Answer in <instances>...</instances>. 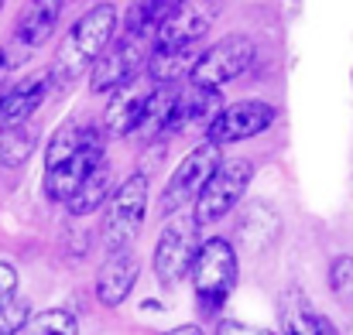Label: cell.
Segmentation results:
<instances>
[{"instance_id": "obj_1", "label": "cell", "mask_w": 353, "mask_h": 335, "mask_svg": "<svg viewBox=\"0 0 353 335\" xmlns=\"http://www.w3.org/2000/svg\"><path fill=\"white\" fill-rule=\"evenodd\" d=\"M117 34V7L114 3H100L93 10H86L65 34V41L55 52V62L48 69L52 86H69L76 76H83L86 69L97 65V58L107 52V45Z\"/></svg>"}, {"instance_id": "obj_2", "label": "cell", "mask_w": 353, "mask_h": 335, "mask_svg": "<svg viewBox=\"0 0 353 335\" xmlns=\"http://www.w3.org/2000/svg\"><path fill=\"white\" fill-rule=\"evenodd\" d=\"M236 274H240V267H236V250L227 239L213 236V239L199 243L189 277H192L196 301H199L203 312L213 315V312L230 298V291L236 288Z\"/></svg>"}, {"instance_id": "obj_3", "label": "cell", "mask_w": 353, "mask_h": 335, "mask_svg": "<svg viewBox=\"0 0 353 335\" xmlns=\"http://www.w3.org/2000/svg\"><path fill=\"white\" fill-rule=\"evenodd\" d=\"M148 216V178L141 171H134L130 178H123L117 185V192L107 199L103 209V246L110 253H120L130 246V239L141 233Z\"/></svg>"}, {"instance_id": "obj_4", "label": "cell", "mask_w": 353, "mask_h": 335, "mask_svg": "<svg viewBox=\"0 0 353 335\" xmlns=\"http://www.w3.org/2000/svg\"><path fill=\"white\" fill-rule=\"evenodd\" d=\"M254 178V164L247 158H230V161H220V168L213 171V178L203 185L199 199H196V226H213L220 223L227 213H234L247 192Z\"/></svg>"}, {"instance_id": "obj_5", "label": "cell", "mask_w": 353, "mask_h": 335, "mask_svg": "<svg viewBox=\"0 0 353 335\" xmlns=\"http://www.w3.org/2000/svg\"><path fill=\"white\" fill-rule=\"evenodd\" d=\"M154 52V38H144V34H127L123 38H114L107 45V52L97 58V65L90 69V89L100 96V93H114V89H123L134 72L141 65H148V55Z\"/></svg>"}, {"instance_id": "obj_6", "label": "cell", "mask_w": 353, "mask_h": 335, "mask_svg": "<svg viewBox=\"0 0 353 335\" xmlns=\"http://www.w3.org/2000/svg\"><path fill=\"white\" fill-rule=\"evenodd\" d=\"M216 168H220V147L210 144V140H203V144H199L196 151H189L185 161L172 171V178H168V185H165V192H161V199H158V213H161V216H175L179 209H185L189 202H196L199 192H203V185L213 178Z\"/></svg>"}, {"instance_id": "obj_7", "label": "cell", "mask_w": 353, "mask_h": 335, "mask_svg": "<svg viewBox=\"0 0 353 335\" xmlns=\"http://www.w3.org/2000/svg\"><path fill=\"white\" fill-rule=\"evenodd\" d=\"M250 62H254V41L243 34H230L199 55V62L189 72V83L206 86V89H220L223 83L243 76L250 69Z\"/></svg>"}, {"instance_id": "obj_8", "label": "cell", "mask_w": 353, "mask_h": 335, "mask_svg": "<svg viewBox=\"0 0 353 335\" xmlns=\"http://www.w3.org/2000/svg\"><path fill=\"white\" fill-rule=\"evenodd\" d=\"M196 223H168L165 233L158 236L154 243V274L165 288H179L182 277L192 270V260H196V250H199V239H196Z\"/></svg>"}, {"instance_id": "obj_9", "label": "cell", "mask_w": 353, "mask_h": 335, "mask_svg": "<svg viewBox=\"0 0 353 335\" xmlns=\"http://www.w3.org/2000/svg\"><path fill=\"white\" fill-rule=\"evenodd\" d=\"M274 116H278V110L271 103H261V100H243V103H234V107H223L220 116L206 127V140L223 147V144L257 137L274 123Z\"/></svg>"}, {"instance_id": "obj_10", "label": "cell", "mask_w": 353, "mask_h": 335, "mask_svg": "<svg viewBox=\"0 0 353 335\" xmlns=\"http://www.w3.org/2000/svg\"><path fill=\"white\" fill-rule=\"evenodd\" d=\"M100 164H107L103 147H90V151H79L76 158H69V161H62L55 168H45V195L52 202H62L65 206L76 195V188L83 185V178L90 171H97Z\"/></svg>"}, {"instance_id": "obj_11", "label": "cell", "mask_w": 353, "mask_h": 335, "mask_svg": "<svg viewBox=\"0 0 353 335\" xmlns=\"http://www.w3.org/2000/svg\"><path fill=\"white\" fill-rule=\"evenodd\" d=\"M137 274H141V263H137V257L130 250L110 253V260H103V267L97 270V298H100V305H107V308L123 305L130 288L137 284Z\"/></svg>"}, {"instance_id": "obj_12", "label": "cell", "mask_w": 353, "mask_h": 335, "mask_svg": "<svg viewBox=\"0 0 353 335\" xmlns=\"http://www.w3.org/2000/svg\"><path fill=\"white\" fill-rule=\"evenodd\" d=\"M48 89H52V76H48V72L24 76L17 86H10V89L0 96V127L28 123V116L45 103Z\"/></svg>"}, {"instance_id": "obj_13", "label": "cell", "mask_w": 353, "mask_h": 335, "mask_svg": "<svg viewBox=\"0 0 353 335\" xmlns=\"http://www.w3.org/2000/svg\"><path fill=\"white\" fill-rule=\"evenodd\" d=\"M220 110H223V96H220V89L189 86V89L179 93V103H175V113H172L165 133H175V130H182V127H189V123H203V127H210V123L220 116Z\"/></svg>"}, {"instance_id": "obj_14", "label": "cell", "mask_w": 353, "mask_h": 335, "mask_svg": "<svg viewBox=\"0 0 353 335\" xmlns=\"http://www.w3.org/2000/svg\"><path fill=\"white\" fill-rule=\"evenodd\" d=\"M90 147H103V130L97 123H62L52 140H48V151H45V168H55L69 158H76L79 151H90Z\"/></svg>"}, {"instance_id": "obj_15", "label": "cell", "mask_w": 353, "mask_h": 335, "mask_svg": "<svg viewBox=\"0 0 353 335\" xmlns=\"http://www.w3.org/2000/svg\"><path fill=\"white\" fill-rule=\"evenodd\" d=\"M144 100H148V93H137V89H130V83L117 89L114 96H110V103H107V110H103V133H110V137H127V133H134L137 127H141V116H144Z\"/></svg>"}, {"instance_id": "obj_16", "label": "cell", "mask_w": 353, "mask_h": 335, "mask_svg": "<svg viewBox=\"0 0 353 335\" xmlns=\"http://www.w3.org/2000/svg\"><path fill=\"white\" fill-rule=\"evenodd\" d=\"M278 318H281V335H326L323 318L309 305V298L299 288H285L278 301Z\"/></svg>"}, {"instance_id": "obj_17", "label": "cell", "mask_w": 353, "mask_h": 335, "mask_svg": "<svg viewBox=\"0 0 353 335\" xmlns=\"http://www.w3.org/2000/svg\"><path fill=\"white\" fill-rule=\"evenodd\" d=\"M206 31H210V17H206V14H199V10H192V7H182V3H179V10H175V14H168V21L158 28L154 45H158V48L199 45V41L206 38Z\"/></svg>"}, {"instance_id": "obj_18", "label": "cell", "mask_w": 353, "mask_h": 335, "mask_svg": "<svg viewBox=\"0 0 353 335\" xmlns=\"http://www.w3.org/2000/svg\"><path fill=\"white\" fill-rule=\"evenodd\" d=\"M199 45H175V48H158L148 55V76L158 86H175V79H182L185 72H192V65L199 62Z\"/></svg>"}, {"instance_id": "obj_19", "label": "cell", "mask_w": 353, "mask_h": 335, "mask_svg": "<svg viewBox=\"0 0 353 335\" xmlns=\"http://www.w3.org/2000/svg\"><path fill=\"white\" fill-rule=\"evenodd\" d=\"M236 233H240V243H243L250 253H261V250L274 239V233H278V216H274V209H268L264 202H254V206L240 216Z\"/></svg>"}, {"instance_id": "obj_20", "label": "cell", "mask_w": 353, "mask_h": 335, "mask_svg": "<svg viewBox=\"0 0 353 335\" xmlns=\"http://www.w3.org/2000/svg\"><path fill=\"white\" fill-rule=\"evenodd\" d=\"M62 3H34L28 14H21L17 21V41H24L28 48H38L52 38L55 24H59Z\"/></svg>"}, {"instance_id": "obj_21", "label": "cell", "mask_w": 353, "mask_h": 335, "mask_svg": "<svg viewBox=\"0 0 353 335\" xmlns=\"http://www.w3.org/2000/svg\"><path fill=\"white\" fill-rule=\"evenodd\" d=\"M179 86H158L154 93H148V100H144V116H141V127L137 130H144V133H151V137H158V133H165L168 130V120H172V113H175V103H179Z\"/></svg>"}, {"instance_id": "obj_22", "label": "cell", "mask_w": 353, "mask_h": 335, "mask_svg": "<svg viewBox=\"0 0 353 335\" xmlns=\"http://www.w3.org/2000/svg\"><path fill=\"white\" fill-rule=\"evenodd\" d=\"M107 192H110V168L100 164L97 171H90V175L83 178V185H79L76 195L65 202V209H69L72 216H86V213L107 206Z\"/></svg>"}, {"instance_id": "obj_23", "label": "cell", "mask_w": 353, "mask_h": 335, "mask_svg": "<svg viewBox=\"0 0 353 335\" xmlns=\"http://www.w3.org/2000/svg\"><path fill=\"white\" fill-rule=\"evenodd\" d=\"M38 130L31 123H17V127H3L0 130V164L3 168H21L31 151H34Z\"/></svg>"}, {"instance_id": "obj_24", "label": "cell", "mask_w": 353, "mask_h": 335, "mask_svg": "<svg viewBox=\"0 0 353 335\" xmlns=\"http://www.w3.org/2000/svg\"><path fill=\"white\" fill-rule=\"evenodd\" d=\"M34 332L38 335H76L79 332V322L72 312L65 308H52V312H41L34 318Z\"/></svg>"}, {"instance_id": "obj_25", "label": "cell", "mask_w": 353, "mask_h": 335, "mask_svg": "<svg viewBox=\"0 0 353 335\" xmlns=\"http://www.w3.org/2000/svg\"><path fill=\"white\" fill-rule=\"evenodd\" d=\"M330 288H333L336 301L353 305V257H336L330 263Z\"/></svg>"}, {"instance_id": "obj_26", "label": "cell", "mask_w": 353, "mask_h": 335, "mask_svg": "<svg viewBox=\"0 0 353 335\" xmlns=\"http://www.w3.org/2000/svg\"><path fill=\"white\" fill-rule=\"evenodd\" d=\"M31 322V305L24 298H10L7 305H0V335H17Z\"/></svg>"}, {"instance_id": "obj_27", "label": "cell", "mask_w": 353, "mask_h": 335, "mask_svg": "<svg viewBox=\"0 0 353 335\" xmlns=\"http://www.w3.org/2000/svg\"><path fill=\"white\" fill-rule=\"evenodd\" d=\"M216 335H274V332H268V329H261V325H247V322L223 318V322L216 325Z\"/></svg>"}, {"instance_id": "obj_28", "label": "cell", "mask_w": 353, "mask_h": 335, "mask_svg": "<svg viewBox=\"0 0 353 335\" xmlns=\"http://www.w3.org/2000/svg\"><path fill=\"white\" fill-rule=\"evenodd\" d=\"M17 291V270L10 263H0V305H7Z\"/></svg>"}, {"instance_id": "obj_29", "label": "cell", "mask_w": 353, "mask_h": 335, "mask_svg": "<svg viewBox=\"0 0 353 335\" xmlns=\"http://www.w3.org/2000/svg\"><path fill=\"white\" fill-rule=\"evenodd\" d=\"M165 335H206L199 325H175V329H168Z\"/></svg>"}, {"instance_id": "obj_30", "label": "cell", "mask_w": 353, "mask_h": 335, "mask_svg": "<svg viewBox=\"0 0 353 335\" xmlns=\"http://www.w3.org/2000/svg\"><path fill=\"white\" fill-rule=\"evenodd\" d=\"M3 65H7V52L0 48V72H3Z\"/></svg>"}, {"instance_id": "obj_31", "label": "cell", "mask_w": 353, "mask_h": 335, "mask_svg": "<svg viewBox=\"0 0 353 335\" xmlns=\"http://www.w3.org/2000/svg\"><path fill=\"white\" fill-rule=\"evenodd\" d=\"M350 335H353V329H350Z\"/></svg>"}, {"instance_id": "obj_32", "label": "cell", "mask_w": 353, "mask_h": 335, "mask_svg": "<svg viewBox=\"0 0 353 335\" xmlns=\"http://www.w3.org/2000/svg\"><path fill=\"white\" fill-rule=\"evenodd\" d=\"M0 96H3V93H0Z\"/></svg>"}, {"instance_id": "obj_33", "label": "cell", "mask_w": 353, "mask_h": 335, "mask_svg": "<svg viewBox=\"0 0 353 335\" xmlns=\"http://www.w3.org/2000/svg\"><path fill=\"white\" fill-rule=\"evenodd\" d=\"M0 7H3V3H0Z\"/></svg>"}]
</instances>
